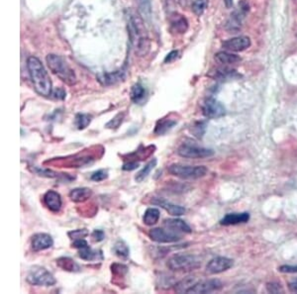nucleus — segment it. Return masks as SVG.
Instances as JSON below:
<instances>
[{"instance_id":"f704fd0d","label":"nucleus","mask_w":297,"mask_h":294,"mask_svg":"<svg viewBox=\"0 0 297 294\" xmlns=\"http://www.w3.org/2000/svg\"><path fill=\"white\" fill-rule=\"evenodd\" d=\"M267 290L270 293H275V294L284 292L282 285L279 282H276V281H272V282L267 283Z\"/></svg>"},{"instance_id":"09e8293b","label":"nucleus","mask_w":297,"mask_h":294,"mask_svg":"<svg viewBox=\"0 0 297 294\" xmlns=\"http://www.w3.org/2000/svg\"><path fill=\"white\" fill-rule=\"evenodd\" d=\"M224 3L227 8H231L233 5V0H224Z\"/></svg>"},{"instance_id":"a18cd8bd","label":"nucleus","mask_w":297,"mask_h":294,"mask_svg":"<svg viewBox=\"0 0 297 294\" xmlns=\"http://www.w3.org/2000/svg\"><path fill=\"white\" fill-rule=\"evenodd\" d=\"M177 55H178V52L177 51H172V52H170L168 56H167V58L165 59V63H172V62H174L176 59H177Z\"/></svg>"},{"instance_id":"c85d7f7f","label":"nucleus","mask_w":297,"mask_h":294,"mask_svg":"<svg viewBox=\"0 0 297 294\" xmlns=\"http://www.w3.org/2000/svg\"><path fill=\"white\" fill-rule=\"evenodd\" d=\"M136 3L139 8V12L141 16L145 20H150L152 16V8L150 0H136Z\"/></svg>"},{"instance_id":"b1692460","label":"nucleus","mask_w":297,"mask_h":294,"mask_svg":"<svg viewBox=\"0 0 297 294\" xmlns=\"http://www.w3.org/2000/svg\"><path fill=\"white\" fill-rule=\"evenodd\" d=\"M195 276H188L180 281H178L174 286V291L177 293H189V291L195 285L197 282Z\"/></svg>"},{"instance_id":"cd10ccee","label":"nucleus","mask_w":297,"mask_h":294,"mask_svg":"<svg viewBox=\"0 0 297 294\" xmlns=\"http://www.w3.org/2000/svg\"><path fill=\"white\" fill-rule=\"evenodd\" d=\"M113 252L122 260H127L130 255V249L128 245L122 241L118 240L113 246Z\"/></svg>"},{"instance_id":"ddd939ff","label":"nucleus","mask_w":297,"mask_h":294,"mask_svg":"<svg viewBox=\"0 0 297 294\" xmlns=\"http://www.w3.org/2000/svg\"><path fill=\"white\" fill-rule=\"evenodd\" d=\"M54 240L52 236L46 233L35 234L31 239V248L34 252H41L52 248Z\"/></svg>"},{"instance_id":"412c9836","label":"nucleus","mask_w":297,"mask_h":294,"mask_svg":"<svg viewBox=\"0 0 297 294\" xmlns=\"http://www.w3.org/2000/svg\"><path fill=\"white\" fill-rule=\"evenodd\" d=\"M92 195V190L87 188H78L69 192V198L77 203L85 202L88 200Z\"/></svg>"},{"instance_id":"c03bdc74","label":"nucleus","mask_w":297,"mask_h":294,"mask_svg":"<svg viewBox=\"0 0 297 294\" xmlns=\"http://www.w3.org/2000/svg\"><path fill=\"white\" fill-rule=\"evenodd\" d=\"M52 95H54V97L57 98V99H64V97H65V91L63 88H57L52 93Z\"/></svg>"},{"instance_id":"dca6fc26","label":"nucleus","mask_w":297,"mask_h":294,"mask_svg":"<svg viewBox=\"0 0 297 294\" xmlns=\"http://www.w3.org/2000/svg\"><path fill=\"white\" fill-rule=\"evenodd\" d=\"M250 220V214L247 212L243 213H229L220 220V224L223 226H231L247 223Z\"/></svg>"},{"instance_id":"423d86ee","label":"nucleus","mask_w":297,"mask_h":294,"mask_svg":"<svg viewBox=\"0 0 297 294\" xmlns=\"http://www.w3.org/2000/svg\"><path fill=\"white\" fill-rule=\"evenodd\" d=\"M28 283L36 286H53L57 283V279L47 269L36 266L33 267L27 274Z\"/></svg>"},{"instance_id":"79ce46f5","label":"nucleus","mask_w":297,"mask_h":294,"mask_svg":"<svg viewBox=\"0 0 297 294\" xmlns=\"http://www.w3.org/2000/svg\"><path fill=\"white\" fill-rule=\"evenodd\" d=\"M88 246V243L85 240V239H79V240H74L73 243L71 244V247L74 248V249H83V248H85Z\"/></svg>"},{"instance_id":"58836bf2","label":"nucleus","mask_w":297,"mask_h":294,"mask_svg":"<svg viewBox=\"0 0 297 294\" xmlns=\"http://www.w3.org/2000/svg\"><path fill=\"white\" fill-rule=\"evenodd\" d=\"M35 171L41 176H46V177H57L59 174L53 170L50 169H41V168H35Z\"/></svg>"},{"instance_id":"bb28decb","label":"nucleus","mask_w":297,"mask_h":294,"mask_svg":"<svg viewBox=\"0 0 297 294\" xmlns=\"http://www.w3.org/2000/svg\"><path fill=\"white\" fill-rule=\"evenodd\" d=\"M99 82L104 85H112L124 79L123 72H114V73H105L98 78Z\"/></svg>"},{"instance_id":"393cba45","label":"nucleus","mask_w":297,"mask_h":294,"mask_svg":"<svg viewBox=\"0 0 297 294\" xmlns=\"http://www.w3.org/2000/svg\"><path fill=\"white\" fill-rule=\"evenodd\" d=\"M57 266L65 272L70 273H78L81 271L80 266L74 262L72 259L67 258V256H62V258L57 260Z\"/></svg>"},{"instance_id":"f8f14e48","label":"nucleus","mask_w":297,"mask_h":294,"mask_svg":"<svg viewBox=\"0 0 297 294\" xmlns=\"http://www.w3.org/2000/svg\"><path fill=\"white\" fill-rule=\"evenodd\" d=\"M252 43L249 37L246 36H239L235 37V38L226 40L222 43V47L224 48L228 52L232 53H238L243 52L251 47Z\"/></svg>"},{"instance_id":"9d476101","label":"nucleus","mask_w":297,"mask_h":294,"mask_svg":"<svg viewBox=\"0 0 297 294\" xmlns=\"http://www.w3.org/2000/svg\"><path fill=\"white\" fill-rule=\"evenodd\" d=\"M148 237L156 243L159 244H170L178 242L181 237L178 234L172 233L170 231H166L162 228H153L148 232Z\"/></svg>"},{"instance_id":"72a5a7b5","label":"nucleus","mask_w":297,"mask_h":294,"mask_svg":"<svg viewBox=\"0 0 297 294\" xmlns=\"http://www.w3.org/2000/svg\"><path fill=\"white\" fill-rule=\"evenodd\" d=\"M124 117H125V114L124 113H119L117 114L112 120H110L106 125L105 127L107 129H117L123 122L124 120Z\"/></svg>"},{"instance_id":"37998d69","label":"nucleus","mask_w":297,"mask_h":294,"mask_svg":"<svg viewBox=\"0 0 297 294\" xmlns=\"http://www.w3.org/2000/svg\"><path fill=\"white\" fill-rule=\"evenodd\" d=\"M138 168H139V163L133 161V162H128V163L124 164L123 167H122V169L127 170V171H131V170H134Z\"/></svg>"},{"instance_id":"0eeeda50","label":"nucleus","mask_w":297,"mask_h":294,"mask_svg":"<svg viewBox=\"0 0 297 294\" xmlns=\"http://www.w3.org/2000/svg\"><path fill=\"white\" fill-rule=\"evenodd\" d=\"M177 155L185 159H205L214 156V151L197 145L185 143L179 146Z\"/></svg>"},{"instance_id":"473e14b6","label":"nucleus","mask_w":297,"mask_h":294,"mask_svg":"<svg viewBox=\"0 0 297 294\" xmlns=\"http://www.w3.org/2000/svg\"><path fill=\"white\" fill-rule=\"evenodd\" d=\"M68 237L71 240H79V239H85L89 235V232L87 229H78V230H72L67 233Z\"/></svg>"},{"instance_id":"49530a36","label":"nucleus","mask_w":297,"mask_h":294,"mask_svg":"<svg viewBox=\"0 0 297 294\" xmlns=\"http://www.w3.org/2000/svg\"><path fill=\"white\" fill-rule=\"evenodd\" d=\"M288 289L290 292L297 293V278L292 279L291 281L288 282Z\"/></svg>"},{"instance_id":"9b49d317","label":"nucleus","mask_w":297,"mask_h":294,"mask_svg":"<svg viewBox=\"0 0 297 294\" xmlns=\"http://www.w3.org/2000/svg\"><path fill=\"white\" fill-rule=\"evenodd\" d=\"M223 288V283L216 278L207 279L197 281L195 285L189 291V293H195V294H205V293H212L220 291Z\"/></svg>"},{"instance_id":"4be33fe9","label":"nucleus","mask_w":297,"mask_h":294,"mask_svg":"<svg viewBox=\"0 0 297 294\" xmlns=\"http://www.w3.org/2000/svg\"><path fill=\"white\" fill-rule=\"evenodd\" d=\"M176 124L177 122L174 119L163 118L157 122L154 133L158 136H164L167 133H169Z\"/></svg>"},{"instance_id":"de8ad7c7","label":"nucleus","mask_w":297,"mask_h":294,"mask_svg":"<svg viewBox=\"0 0 297 294\" xmlns=\"http://www.w3.org/2000/svg\"><path fill=\"white\" fill-rule=\"evenodd\" d=\"M177 3L182 7V8H187L190 5L192 4V0H176Z\"/></svg>"},{"instance_id":"20e7f679","label":"nucleus","mask_w":297,"mask_h":294,"mask_svg":"<svg viewBox=\"0 0 297 294\" xmlns=\"http://www.w3.org/2000/svg\"><path fill=\"white\" fill-rule=\"evenodd\" d=\"M201 266L200 260L194 254L176 253L169 259L167 267L172 272H191Z\"/></svg>"},{"instance_id":"5701e85b","label":"nucleus","mask_w":297,"mask_h":294,"mask_svg":"<svg viewBox=\"0 0 297 294\" xmlns=\"http://www.w3.org/2000/svg\"><path fill=\"white\" fill-rule=\"evenodd\" d=\"M147 89L142 84H136L132 86L130 91L131 100L136 104H141L145 101L147 97Z\"/></svg>"},{"instance_id":"f3484780","label":"nucleus","mask_w":297,"mask_h":294,"mask_svg":"<svg viewBox=\"0 0 297 294\" xmlns=\"http://www.w3.org/2000/svg\"><path fill=\"white\" fill-rule=\"evenodd\" d=\"M170 31L175 34H184L189 29V22L187 18L178 13H172L170 18Z\"/></svg>"},{"instance_id":"1a4fd4ad","label":"nucleus","mask_w":297,"mask_h":294,"mask_svg":"<svg viewBox=\"0 0 297 294\" xmlns=\"http://www.w3.org/2000/svg\"><path fill=\"white\" fill-rule=\"evenodd\" d=\"M234 265V261L226 256H216L206 266V272L210 274H218L227 272Z\"/></svg>"},{"instance_id":"4468645a","label":"nucleus","mask_w":297,"mask_h":294,"mask_svg":"<svg viewBox=\"0 0 297 294\" xmlns=\"http://www.w3.org/2000/svg\"><path fill=\"white\" fill-rule=\"evenodd\" d=\"M164 226L167 228V230L175 234H190L192 232L191 228L181 219H167L164 221Z\"/></svg>"},{"instance_id":"6ab92c4d","label":"nucleus","mask_w":297,"mask_h":294,"mask_svg":"<svg viewBox=\"0 0 297 294\" xmlns=\"http://www.w3.org/2000/svg\"><path fill=\"white\" fill-rule=\"evenodd\" d=\"M215 61L223 65H230V64H235V63H240L242 61V59L238 55L233 54L232 52L223 51V52H219L215 55Z\"/></svg>"},{"instance_id":"e433bc0d","label":"nucleus","mask_w":297,"mask_h":294,"mask_svg":"<svg viewBox=\"0 0 297 294\" xmlns=\"http://www.w3.org/2000/svg\"><path fill=\"white\" fill-rule=\"evenodd\" d=\"M111 271H112V273L118 274L119 276H121V275H124L127 273L128 268L121 264H114L111 266Z\"/></svg>"},{"instance_id":"7ed1b4c3","label":"nucleus","mask_w":297,"mask_h":294,"mask_svg":"<svg viewBox=\"0 0 297 294\" xmlns=\"http://www.w3.org/2000/svg\"><path fill=\"white\" fill-rule=\"evenodd\" d=\"M46 62L50 70L62 82L68 85H74L77 84L76 73L64 58L58 55L50 54L47 56Z\"/></svg>"},{"instance_id":"aec40b11","label":"nucleus","mask_w":297,"mask_h":294,"mask_svg":"<svg viewBox=\"0 0 297 294\" xmlns=\"http://www.w3.org/2000/svg\"><path fill=\"white\" fill-rule=\"evenodd\" d=\"M79 256L82 260L87 261V262H93V261H99L103 260V254L101 251L93 250L89 246L80 249L79 250Z\"/></svg>"},{"instance_id":"4c0bfd02","label":"nucleus","mask_w":297,"mask_h":294,"mask_svg":"<svg viewBox=\"0 0 297 294\" xmlns=\"http://www.w3.org/2000/svg\"><path fill=\"white\" fill-rule=\"evenodd\" d=\"M205 126H206L205 122H198V123H196V124L192 127L193 133L195 134L194 136H196V137H198V138H201V137L203 136L204 132H205V128H206Z\"/></svg>"},{"instance_id":"a211bd4d","label":"nucleus","mask_w":297,"mask_h":294,"mask_svg":"<svg viewBox=\"0 0 297 294\" xmlns=\"http://www.w3.org/2000/svg\"><path fill=\"white\" fill-rule=\"evenodd\" d=\"M151 202L155 205L161 206L163 209H165L171 216L178 217V216H181L185 212H187V210H185L184 207L179 206V205H175L173 203H170V202H169V201H167L163 198H157L156 197V198H153Z\"/></svg>"},{"instance_id":"a19ab883","label":"nucleus","mask_w":297,"mask_h":294,"mask_svg":"<svg viewBox=\"0 0 297 294\" xmlns=\"http://www.w3.org/2000/svg\"><path fill=\"white\" fill-rule=\"evenodd\" d=\"M91 238H92V240L94 241V242H101V241H103L104 240V238H105V234H104V232L102 231V230H94L92 233H91Z\"/></svg>"},{"instance_id":"7c9ffc66","label":"nucleus","mask_w":297,"mask_h":294,"mask_svg":"<svg viewBox=\"0 0 297 294\" xmlns=\"http://www.w3.org/2000/svg\"><path fill=\"white\" fill-rule=\"evenodd\" d=\"M92 120V116L85 113H79L74 118V125H76L78 130H85L87 128Z\"/></svg>"},{"instance_id":"ea45409f","label":"nucleus","mask_w":297,"mask_h":294,"mask_svg":"<svg viewBox=\"0 0 297 294\" xmlns=\"http://www.w3.org/2000/svg\"><path fill=\"white\" fill-rule=\"evenodd\" d=\"M278 272L282 273H297V266L284 265L278 268Z\"/></svg>"},{"instance_id":"f257e3e1","label":"nucleus","mask_w":297,"mask_h":294,"mask_svg":"<svg viewBox=\"0 0 297 294\" xmlns=\"http://www.w3.org/2000/svg\"><path fill=\"white\" fill-rule=\"evenodd\" d=\"M128 31L135 54L139 57L147 56L151 48V41L148 38V30L145 26L144 18L141 16V14H137L135 12L129 13Z\"/></svg>"},{"instance_id":"a878e982","label":"nucleus","mask_w":297,"mask_h":294,"mask_svg":"<svg viewBox=\"0 0 297 294\" xmlns=\"http://www.w3.org/2000/svg\"><path fill=\"white\" fill-rule=\"evenodd\" d=\"M160 210L157 208H148L143 216V222L147 226H154L160 220Z\"/></svg>"},{"instance_id":"39448f33","label":"nucleus","mask_w":297,"mask_h":294,"mask_svg":"<svg viewBox=\"0 0 297 294\" xmlns=\"http://www.w3.org/2000/svg\"><path fill=\"white\" fill-rule=\"evenodd\" d=\"M168 171L181 179H199L207 174V168L204 166H184L173 164L168 168Z\"/></svg>"},{"instance_id":"f03ea898","label":"nucleus","mask_w":297,"mask_h":294,"mask_svg":"<svg viewBox=\"0 0 297 294\" xmlns=\"http://www.w3.org/2000/svg\"><path fill=\"white\" fill-rule=\"evenodd\" d=\"M27 68L36 92L44 97H49L50 95H52V81L41 61L36 57L28 58Z\"/></svg>"},{"instance_id":"c9c22d12","label":"nucleus","mask_w":297,"mask_h":294,"mask_svg":"<svg viewBox=\"0 0 297 294\" xmlns=\"http://www.w3.org/2000/svg\"><path fill=\"white\" fill-rule=\"evenodd\" d=\"M107 177H108V172H107V170H105V169H99V170H97V171H94V172L91 174L90 179L93 180V181L99 182V181L105 180Z\"/></svg>"},{"instance_id":"6e6552de","label":"nucleus","mask_w":297,"mask_h":294,"mask_svg":"<svg viewBox=\"0 0 297 294\" xmlns=\"http://www.w3.org/2000/svg\"><path fill=\"white\" fill-rule=\"evenodd\" d=\"M202 113L205 117L216 119L226 114V109L221 102L214 98H207L202 104Z\"/></svg>"},{"instance_id":"c756f323","label":"nucleus","mask_w":297,"mask_h":294,"mask_svg":"<svg viewBox=\"0 0 297 294\" xmlns=\"http://www.w3.org/2000/svg\"><path fill=\"white\" fill-rule=\"evenodd\" d=\"M158 161L156 159H153L152 161L148 162L135 176V180L137 182H142L145 178H147V176L150 174V172L155 168V167L157 166Z\"/></svg>"},{"instance_id":"2f4dec72","label":"nucleus","mask_w":297,"mask_h":294,"mask_svg":"<svg viewBox=\"0 0 297 294\" xmlns=\"http://www.w3.org/2000/svg\"><path fill=\"white\" fill-rule=\"evenodd\" d=\"M209 3V0H194L191 4V10L196 16H202Z\"/></svg>"},{"instance_id":"2eb2a0df","label":"nucleus","mask_w":297,"mask_h":294,"mask_svg":"<svg viewBox=\"0 0 297 294\" xmlns=\"http://www.w3.org/2000/svg\"><path fill=\"white\" fill-rule=\"evenodd\" d=\"M45 205L55 213H58L61 211L63 206V200L60 193H58L55 190H48L43 197Z\"/></svg>"}]
</instances>
